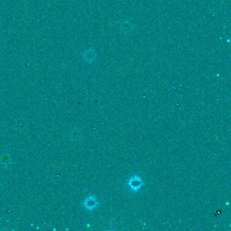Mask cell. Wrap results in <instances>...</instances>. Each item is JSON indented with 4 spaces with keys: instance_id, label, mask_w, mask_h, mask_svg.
I'll return each mask as SVG.
<instances>
[{
    "instance_id": "obj_1",
    "label": "cell",
    "mask_w": 231,
    "mask_h": 231,
    "mask_svg": "<svg viewBox=\"0 0 231 231\" xmlns=\"http://www.w3.org/2000/svg\"><path fill=\"white\" fill-rule=\"evenodd\" d=\"M132 182H134V184L132 183V182H130L131 187L132 188V189H134V190L135 189H138L139 187L140 186V184H141V182L140 181V179H138V178L134 179V180H132Z\"/></svg>"
}]
</instances>
